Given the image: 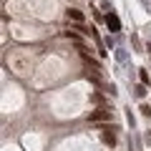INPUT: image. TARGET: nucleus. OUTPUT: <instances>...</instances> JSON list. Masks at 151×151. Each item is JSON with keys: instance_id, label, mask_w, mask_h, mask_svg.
Segmentation results:
<instances>
[{"instance_id": "obj_1", "label": "nucleus", "mask_w": 151, "mask_h": 151, "mask_svg": "<svg viewBox=\"0 0 151 151\" xmlns=\"http://www.w3.org/2000/svg\"><path fill=\"white\" fill-rule=\"evenodd\" d=\"M10 70L18 76L28 73L30 70V53H25V50H10Z\"/></svg>"}, {"instance_id": "obj_2", "label": "nucleus", "mask_w": 151, "mask_h": 151, "mask_svg": "<svg viewBox=\"0 0 151 151\" xmlns=\"http://www.w3.org/2000/svg\"><path fill=\"white\" fill-rule=\"evenodd\" d=\"M111 119V111H106V108H98V111H91V116H88V121L91 124H103V121Z\"/></svg>"}, {"instance_id": "obj_3", "label": "nucleus", "mask_w": 151, "mask_h": 151, "mask_svg": "<svg viewBox=\"0 0 151 151\" xmlns=\"http://www.w3.org/2000/svg\"><path fill=\"white\" fill-rule=\"evenodd\" d=\"M106 25L111 28L113 33H119V30H121V20H119V15H113V13H108V15H106Z\"/></svg>"}, {"instance_id": "obj_4", "label": "nucleus", "mask_w": 151, "mask_h": 151, "mask_svg": "<svg viewBox=\"0 0 151 151\" xmlns=\"http://www.w3.org/2000/svg\"><path fill=\"white\" fill-rule=\"evenodd\" d=\"M68 18H70V20H76V23H83V13L76 10V8H70V10H68Z\"/></svg>"}, {"instance_id": "obj_5", "label": "nucleus", "mask_w": 151, "mask_h": 151, "mask_svg": "<svg viewBox=\"0 0 151 151\" xmlns=\"http://www.w3.org/2000/svg\"><path fill=\"white\" fill-rule=\"evenodd\" d=\"M139 111H141V116L151 119V106H149V103H141V108H139Z\"/></svg>"}, {"instance_id": "obj_6", "label": "nucleus", "mask_w": 151, "mask_h": 151, "mask_svg": "<svg viewBox=\"0 0 151 151\" xmlns=\"http://www.w3.org/2000/svg\"><path fill=\"white\" fill-rule=\"evenodd\" d=\"M134 93H136L139 98H144V96H146V83H141V86H136V88H134Z\"/></svg>"}, {"instance_id": "obj_7", "label": "nucleus", "mask_w": 151, "mask_h": 151, "mask_svg": "<svg viewBox=\"0 0 151 151\" xmlns=\"http://www.w3.org/2000/svg\"><path fill=\"white\" fill-rule=\"evenodd\" d=\"M139 76H141V83H151V78H149V73H146V70H141Z\"/></svg>"}, {"instance_id": "obj_8", "label": "nucleus", "mask_w": 151, "mask_h": 151, "mask_svg": "<svg viewBox=\"0 0 151 151\" xmlns=\"http://www.w3.org/2000/svg\"><path fill=\"white\" fill-rule=\"evenodd\" d=\"M146 139H149V141H151V134H149V136H146Z\"/></svg>"}, {"instance_id": "obj_9", "label": "nucleus", "mask_w": 151, "mask_h": 151, "mask_svg": "<svg viewBox=\"0 0 151 151\" xmlns=\"http://www.w3.org/2000/svg\"><path fill=\"white\" fill-rule=\"evenodd\" d=\"M149 50H151V45H149Z\"/></svg>"}]
</instances>
